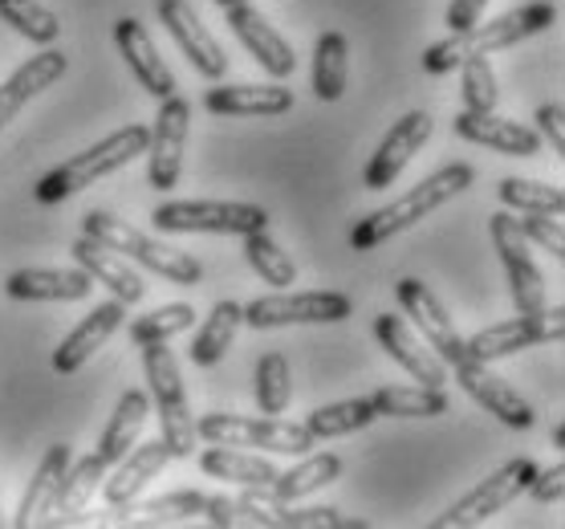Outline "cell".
Segmentation results:
<instances>
[{"label": "cell", "mask_w": 565, "mask_h": 529, "mask_svg": "<svg viewBox=\"0 0 565 529\" xmlns=\"http://www.w3.org/2000/svg\"><path fill=\"white\" fill-rule=\"evenodd\" d=\"M204 514H207V521H212V526H220V529L236 526V501H228V497H207Z\"/></svg>", "instance_id": "48"}, {"label": "cell", "mask_w": 565, "mask_h": 529, "mask_svg": "<svg viewBox=\"0 0 565 529\" xmlns=\"http://www.w3.org/2000/svg\"><path fill=\"white\" fill-rule=\"evenodd\" d=\"M204 106L212 115L224 118H269V115H285L294 110V91L285 86H216V91L204 94Z\"/></svg>", "instance_id": "23"}, {"label": "cell", "mask_w": 565, "mask_h": 529, "mask_svg": "<svg viewBox=\"0 0 565 529\" xmlns=\"http://www.w3.org/2000/svg\"><path fill=\"white\" fill-rule=\"evenodd\" d=\"M472 180H476V171L468 168V163L439 168L436 176H427L419 188H412L407 195H398V200H391L386 208H379V212H371L366 220H359L354 233H350V248H354V253H371V248H379L383 241H391V236L407 233V229L419 224L427 212H436V208H444L448 200H456L463 188H472Z\"/></svg>", "instance_id": "2"}, {"label": "cell", "mask_w": 565, "mask_h": 529, "mask_svg": "<svg viewBox=\"0 0 565 529\" xmlns=\"http://www.w3.org/2000/svg\"><path fill=\"white\" fill-rule=\"evenodd\" d=\"M200 468L207 477L232 480V485H273L277 480V468L265 461V456H253V452L241 448H224V444H212L207 452H200Z\"/></svg>", "instance_id": "30"}, {"label": "cell", "mask_w": 565, "mask_h": 529, "mask_svg": "<svg viewBox=\"0 0 565 529\" xmlns=\"http://www.w3.org/2000/svg\"><path fill=\"white\" fill-rule=\"evenodd\" d=\"M501 204L504 208H516V212H545V216H562L565 212V192L562 188H553V183H541V180H501Z\"/></svg>", "instance_id": "37"}, {"label": "cell", "mask_w": 565, "mask_h": 529, "mask_svg": "<svg viewBox=\"0 0 565 529\" xmlns=\"http://www.w3.org/2000/svg\"><path fill=\"white\" fill-rule=\"evenodd\" d=\"M62 74H65V53L62 50H45V53H38V57H29L13 78L0 86V127H4V123H13V118L21 115V106H25L33 94L50 91Z\"/></svg>", "instance_id": "26"}, {"label": "cell", "mask_w": 565, "mask_h": 529, "mask_svg": "<svg viewBox=\"0 0 565 529\" xmlns=\"http://www.w3.org/2000/svg\"><path fill=\"white\" fill-rule=\"evenodd\" d=\"M525 241H537L553 261H565V229L557 216H545V212H525V220H516Z\"/></svg>", "instance_id": "43"}, {"label": "cell", "mask_w": 565, "mask_h": 529, "mask_svg": "<svg viewBox=\"0 0 565 529\" xmlns=\"http://www.w3.org/2000/svg\"><path fill=\"white\" fill-rule=\"evenodd\" d=\"M451 130L468 142H480V147H492L501 156H537L541 151V135L525 123H513V118H501L497 110H460L451 118Z\"/></svg>", "instance_id": "17"}, {"label": "cell", "mask_w": 565, "mask_h": 529, "mask_svg": "<svg viewBox=\"0 0 565 529\" xmlns=\"http://www.w3.org/2000/svg\"><path fill=\"white\" fill-rule=\"evenodd\" d=\"M168 461H171V452H168V444L163 440H151V444H135V448L118 461V473L110 480L103 485V497L115 509H122V505H130L135 497L142 493V485L151 477H159L163 468H168Z\"/></svg>", "instance_id": "25"}, {"label": "cell", "mask_w": 565, "mask_h": 529, "mask_svg": "<svg viewBox=\"0 0 565 529\" xmlns=\"http://www.w3.org/2000/svg\"><path fill=\"white\" fill-rule=\"evenodd\" d=\"M557 21V4L550 0H533V4H521L513 13L497 17L489 25H480L476 21L472 29H463V33H451V38L436 41L431 50H424V74H451V70H460L463 57H472V53H501V50H513L521 45L525 38H537L545 29Z\"/></svg>", "instance_id": "1"}, {"label": "cell", "mask_w": 565, "mask_h": 529, "mask_svg": "<svg viewBox=\"0 0 565 529\" xmlns=\"http://www.w3.org/2000/svg\"><path fill=\"white\" fill-rule=\"evenodd\" d=\"M0 21L4 25H13L21 38H29L33 45H53V41L62 38V25H57V17L38 4V0H0Z\"/></svg>", "instance_id": "36"}, {"label": "cell", "mask_w": 565, "mask_h": 529, "mask_svg": "<svg viewBox=\"0 0 565 529\" xmlns=\"http://www.w3.org/2000/svg\"><path fill=\"white\" fill-rule=\"evenodd\" d=\"M200 440L207 444H224V448H265V452H306L313 448V436H309L306 424H289V420H277V415H265V420H248V415H204L195 424Z\"/></svg>", "instance_id": "7"}, {"label": "cell", "mask_w": 565, "mask_h": 529, "mask_svg": "<svg viewBox=\"0 0 565 529\" xmlns=\"http://www.w3.org/2000/svg\"><path fill=\"white\" fill-rule=\"evenodd\" d=\"M550 440H553V448H562V444H565V424H562V420H557V424H553Z\"/></svg>", "instance_id": "49"}, {"label": "cell", "mask_w": 565, "mask_h": 529, "mask_svg": "<svg viewBox=\"0 0 565 529\" xmlns=\"http://www.w3.org/2000/svg\"><path fill=\"white\" fill-rule=\"evenodd\" d=\"M374 338L383 342L386 355L412 374L415 383H424V388H444V383H448L444 359H439L431 347H424L403 318H395V314H379V318H374Z\"/></svg>", "instance_id": "18"}, {"label": "cell", "mask_w": 565, "mask_h": 529, "mask_svg": "<svg viewBox=\"0 0 565 529\" xmlns=\"http://www.w3.org/2000/svg\"><path fill=\"white\" fill-rule=\"evenodd\" d=\"M122 318H127V306H122L118 297H115V301H103L98 310L86 314V318H82V322L65 335L62 347L53 350V371H62V374L82 371V367L94 359V350L110 342V335L122 326Z\"/></svg>", "instance_id": "20"}, {"label": "cell", "mask_w": 565, "mask_h": 529, "mask_svg": "<svg viewBox=\"0 0 565 529\" xmlns=\"http://www.w3.org/2000/svg\"><path fill=\"white\" fill-rule=\"evenodd\" d=\"M342 477V461H338L334 452H318V456H306L297 468L289 473H277L269 489L281 497V501H297V497H309V493L326 489V485H334Z\"/></svg>", "instance_id": "33"}, {"label": "cell", "mask_w": 565, "mask_h": 529, "mask_svg": "<svg viewBox=\"0 0 565 529\" xmlns=\"http://www.w3.org/2000/svg\"><path fill=\"white\" fill-rule=\"evenodd\" d=\"M94 277L86 269H17L4 289L17 301H82Z\"/></svg>", "instance_id": "24"}, {"label": "cell", "mask_w": 565, "mask_h": 529, "mask_svg": "<svg viewBox=\"0 0 565 529\" xmlns=\"http://www.w3.org/2000/svg\"><path fill=\"white\" fill-rule=\"evenodd\" d=\"M379 415H398V420H436L448 412V395L444 388H379L371 395Z\"/></svg>", "instance_id": "32"}, {"label": "cell", "mask_w": 565, "mask_h": 529, "mask_svg": "<svg viewBox=\"0 0 565 529\" xmlns=\"http://www.w3.org/2000/svg\"><path fill=\"white\" fill-rule=\"evenodd\" d=\"M188 130H192V106L180 94L159 98V115H154L151 139H147V180L159 192H171L180 183L183 151H188Z\"/></svg>", "instance_id": "9"}, {"label": "cell", "mask_w": 565, "mask_h": 529, "mask_svg": "<svg viewBox=\"0 0 565 529\" xmlns=\"http://www.w3.org/2000/svg\"><path fill=\"white\" fill-rule=\"evenodd\" d=\"M354 314V301L334 289H309V294H269L245 306V322L257 330L294 322H347Z\"/></svg>", "instance_id": "11"}, {"label": "cell", "mask_w": 565, "mask_h": 529, "mask_svg": "<svg viewBox=\"0 0 565 529\" xmlns=\"http://www.w3.org/2000/svg\"><path fill=\"white\" fill-rule=\"evenodd\" d=\"M374 420H379V412H374L371 400H342L318 408L306 420V427L313 440H334V436H350V432H359V427L374 424Z\"/></svg>", "instance_id": "35"}, {"label": "cell", "mask_w": 565, "mask_h": 529, "mask_svg": "<svg viewBox=\"0 0 565 529\" xmlns=\"http://www.w3.org/2000/svg\"><path fill=\"white\" fill-rule=\"evenodd\" d=\"M154 13L168 25V33L183 50V57L195 65V74H204V78H212V82H220L228 74V53L220 50V41L207 33L204 21L195 17V9L188 0H159Z\"/></svg>", "instance_id": "14"}, {"label": "cell", "mask_w": 565, "mask_h": 529, "mask_svg": "<svg viewBox=\"0 0 565 529\" xmlns=\"http://www.w3.org/2000/svg\"><path fill=\"white\" fill-rule=\"evenodd\" d=\"M241 322H245V306H236V301H216L212 314H207V322L195 330V342H192V350H188V359H192L195 367H216V362L228 355Z\"/></svg>", "instance_id": "29"}, {"label": "cell", "mask_w": 565, "mask_h": 529, "mask_svg": "<svg viewBox=\"0 0 565 529\" xmlns=\"http://www.w3.org/2000/svg\"><path fill=\"white\" fill-rule=\"evenodd\" d=\"M82 236H94L98 245L115 248L118 257L135 261L142 269L159 273V277H168L175 285H195L204 277L200 269V261L192 253H183L175 245H163V241H154V236L139 233V229H130L127 220L110 216V212H90V216L82 220Z\"/></svg>", "instance_id": "4"}, {"label": "cell", "mask_w": 565, "mask_h": 529, "mask_svg": "<svg viewBox=\"0 0 565 529\" xmlns=\"http://www.w3.org/2000/svg\"><path fill=\"white\" fill-rule=\"evenodd\" d=\"M70 461H74L70 444H53V448H45L38 473H33L25 497H21V509H17V517H13L17 529H29L33 521H41L45 514H53V497H57V485H62Z\"/></svg>", "instance_id": "27"}, {"label": "cell", "mask_w": 565, "mask_h": 529, "mask_svg": "<svg viewBox=\"0 0 565 529\" xmlns=\"http://www.w3.org/2000/svg\"><path fill=\"white\" fill-rule=\"evenodd\" d=\"M529 493H533V501H541V505L562 501V493H565V461H557V465L545 468V473L537 468V477L529 480Z\"/></svg>", "instance_id": "45"}, {"label": "cell", "mask_w": 565, "mask_h": 529, "mask_svg": "<svg viewBox=\"0 0 565 529\" xmlns=\"http://www.w3.org/2000/svg\"><path fill=\"white\" fill-rule=\"evenodd\" d=\"M147 139H151V130L139 127V123H130V127L106 135L103 142L86 147L82 156L65 159L50 176H41L38 188H33V200H38V204H62V200L82 192V188H90L94 180H103L110 171L127 168L130 159H139L142 151H147Z\"/></svg>", "instance_id": "3"}, {"label": "cell", "mask_w": 565, "mask_h": 529, "mask_svg": "<svg viewBox=\"0 0 565 529\" xmlns=\"http://www.w3.org/2000/svg\"><path fill=\"white\" fill-rule=\"evenodd\" d=\"M489 233H492V245H497V253H501V261H504L509 285H513L516 314H541L545 310V282H541L537 265L529 257V241H525V233H521L516 216H509V212L489 216Z\"/></svg>", "instance_id": "12"}, {"label": "cell", "mask_w": 565, "mask_h": 529, "mask_svg": "<svg viewBox=\"0 0 565 529\" xmlns=\"http://www.w3.org/2000/svg\"><path fill=\"white\" fill-rule=\"evenodd\" d=\"M220 9H228V4H253V0H216Z\"/></svg>", "instance_id": "50"}, {"label": "cell", "mask_w": 565, "mask_h": 529, "mask_svg": "<svg viewBox=\"0 0 565 529\" xmlns=\"http://www.w3.org/2000/svg\"><path fill=\"white\" fill-rule=\"evenodd\" d=\"M159 233H224L248 236L265 233L269 212L257 204H236V200H168L151 212Z\"/></svg>", "instance_id": "6"}, {"label": "cell", "mask_w": 565, "mask_h": 529, "mask_svg": "<svg viewBox=\"0 0 565 529\" xmlns=\"http://www.w3.org/2000/svg\"><path fill=\"white\" fill-rule=\"evenodd\" d=\"M456 367V379H460V388L472 395L480 408L489 415H497L501 424L516 427V432H525V427H533V408H529L525 400H521V391L509 388L501 374L489 371V362H476L463 355L460 362H451Z\"/></svg>", "instance_id": "16"}, {"label": "cell", "mask_w": 565, "mask_h": 529, "mask_svg": "<svg viewBox=\"0 0 565 529\" xmlns=\"http://www.w3.org/2000/svg\"><path fill=\"white\" fill-rule=\"evenodd\" d=\"M460 82H463V110H497V74H492L489 53H472L460 62Z\"/></svg>", "instance_id": "41"}, {"label": "cell", "mask_w": 565, "mask_h": 529, "mask_svg": "<svg viewBox=\"0 0 565 529\" xmlns=\"http://www.w3.org/2000/svg\"><path fill=\"white\" fill-rule=\"evenodd\" d=\"M347 57L350 45L342 33H321L313 45V94L321 103H338L347 94Z\"/></svg>", "instance_id": "34"}, {"label": "cell", "mask_w": 565, "mask_h": 529, "mask_svg": "<svg viewBox=\"0 0 565 529\" xmlns=\"http://www.w3.org/2000/svg\"><path fill=\"white\" fill-rule=\"evenodd\" d=\"M398 294V306H403V314L415 322V330L424 335V342L431 350H436L444 362H460L468 350H463V338L460 330H456V322L448 318V310H444V301H439L431 289H427L419 277H403V282L395 285Z\"/></svg>", "instance_id": "13"}, {"label": "cell", "mask_w": 565, "mask_h": 529, "mask_svg": "<svg viewBox=\"0 0 565 529\" xmlns=\"http://www.w3.org/2000/svg\"><path fill=\"white\" fill-rule=\"evenodd\" d=\"M204 493H168V497H154V501H142V505H130L127 514L142 517V521H188V517L204 514Z\"/></svg>", "instance_id": "42"}, {"label": "cell", "mask_w": 565, "mask_h": 529, "mask_svg": "<svg viewBox=\"0 0 565 529\" xmlns=\"http://www.w3.org/2000/svg\"><path fill=\"white\" fill-rule=\"evenodd\" d=\"M224 17H228V29L241 38V45H245L253 57H257L265 70H269L273 78H289L297 70V57H294V45L277 33V29L265 21V17L253 9V4H228L224 9Z\"/></svg>", "instance_id": "19"}, {"label": "cell", "mask_w": 565, "mask_h": 529, "mask_svg": "<svg viewBox=\"0 0 565 529\" xmlns=\"http://www.w3.org/2000/svg\"><path fill=\"white\" fill-rule=\"evenodd\" d=\"M195 326V310L188 301H171V306H159L151 310L147 318L130 326V342L135 347H147V342H168V338L183 335V330H192Z\"/></svg>", "instance_id": "39"}, {"label": "cell", "mask_w": 565, "mask_h": 529, "mask_svg": "<svg viewBox=\"0 0 565 529\" xmlns=\"http://www.w3.org/2000/svg\"><path fill=\"white\" fill-rule=\"evenodd\" d=\"M427 139H431V115H427V110H412V115H403L395 127L386 130V139L379 142V151H374L371 163H366V171H362V188H371V192L391 188Z\"/></svg>", "instance_id": "15"}, {"label": "cell", "mask_w": 565, "mask_h": 529, "mask_svg": "<svg viewBox=\"0 0 565 529\" xmlns=\"http://www.w3.org/2000/svg\"><path fill=\"white\" fill-rule=\"evenodd\" d=\"M484 9H489V0H451V4H448V29H451V33L472 29Z\"/></svg>", "instance_id": "47"}, {"label": "cell", "mask_w": 565, "mask_h": 529, "mask_svg": "<svg viewBox=\"0 0 565 529\" xmlns=\"http://www.w3.org/2000/svg\"><path fill=\"white\" fill-rule=\"evenodd\" d=\"M537 477V465L529 456H516L509 465H501L489 480H480L476 489H468L460 501L451 505L448 514L436 517V529H460V526H480L489 521L492 514H501L504 505H513L521 493L529 489V480Z\"/></svg>", "instance_id": "8"}, {"label": "cell", "mask_w": 565, "mask_h": 529, "mask_svg": "<svg viewBox=\"0 0 565 529\" xmlns=\"http://www.w3.org/2000/svg\"><path fill=\"white\" fill-rule=\"evenodd\" d=\"M537 123H541V135H545V139L553 142V151H557V156H565V106L562 103H545L537 110Z\"/></svg>", "instance_id": "46"}, {"label": "cell", "mask_w": 565, "mask_h": 529, "mask_svg": "<svg viewBox=\"0 0 565 529\" xmlns=\"http://www.w3.org/2000/svg\"><path fill=\"white\" fill-rule=\"evenodd\" d=\"M147 415H151V395H147V391H127V395L118 400L115 415H110V424H106V432H103V444H98V456H103L106 465H118V461L139 444Z\"/></svg>", "instance_id": "28"}, {"label": "cell", "mask_w": 565, "mask_h": 529, "mask_svg": "<svg viewBox=\"0 0 565 529\" xmlns=\"http://www.w3.org/2000/svg\"><path fill=\"white\" fill-rule=\"evenodd\" d=\"M565 335V306H545L541 314H516L509 322H497L489 330H480L463 342L468 359L476 362H492L504 359V355H516L525 347H537V342H557Z\"/></svg>", "instance_id": "10"}, {"label": "cell", "mask_w": 565, "mask_h": 529, "mask_svg": "<svg viewBox=\"0 0 565 529\" xmlns=\"http://www.w3.org/2000/svg\"><path fill=\"white\" fill-rule=\"evenodd\" d=\"M115 41H118V50H122L130 74H135V82H139L142 91L154 94V98L175 94V78H171V70L163 65V57H159L151 33L142 29L139 17H122V21H115Z\"/></svg>", "instance_id": "21"}, {"label": "cell", "mask_w": 565, "mask_h": 529, "mask_svg": "<svg viewBox=\"0 0 565 529\" xmlns=\"http://www.w3.org/2000/svg\"><path fill=\"white\" fill-rule=\"evenodd\" d=\"M285 529H366V521L338 509H285Z\"/></svg>", "instance_id": "44"}, {"label": "cell", "mask_w": 565, "mask_h": 529, "mask_svg": "<svg viewBox=\"0 0 565 529\" xmlns=\"http://www.w3.org/2000/svg\"><path fill=\"white\" fill-rule=\"evenodd\" d=\"M257 403H260V415H281L294 400V374H289V362L285 355L269 350L265 359L257 362Z\"/></svg>", "instance_id": "38"}, {"label": "cell", "mask_w": 565, "mask_h": 529, "mask_svg": "<svg viewBox=\"0 0 565 529\" xmlns=\"http://www.w3.org/2000/svg\"><path fill=\"white\" fill-rule=\"evenodd\" d=\"M142 367H147V383H151V400L159 412V427H163V444H168L171 461L175 456H195V415L188 408V391L180 379V362L168 350V342H147L142 347Z\"/></svg>", "instance_id": "5"}, {"label": "cell", "mask_w": 565, "mask_h": 529, "mask_svg": "<svg viewBox=\"0 0 565 529\" xmlns=\"http://www.w3.org/2000/svg\"><path fill=\"white\" fill-rule=\"evenodd\" d=\"M106 477V461L94 452V456H82V461H70L62 485H57V497H53V514L77 517L86 514V505L94 501V493Z\"/></svg>", "instance_id": "31"}, {"label": "cell", "mask_w": 565, "mask_h": 529, "mask_svg": "<svg viewBox=\"0 0 565 529\" xmlns=\"http://www.w3.org/2000/svg\"><path fill=\"white\" fill-rule=\"evenodd\" d=\"M245 257L248 265L260 273V282L265 285H277V289H285V285L297 282V265L289 253H281V248L273 245L265 233H248L245 236Z\"/></svg>", "instance_id": "40"}, {"label": "cell", "mask_w": 565, "mask_h": 529, "mask_svg": "<svg viewBox=\"0 0 565 529\" xmlns=\"http://www.w3.org/2000/svg\"><path fill=\"white\" fill-rule=\"evenodd\" d=\"M70 253H74L77 269H86L90 277H98L103 285H110L122 306H135V301H142L147 285H142L139 273L130 269V261L118 257L115 248L98 245L94 236H77L74 245H70Z\"/></svg>", "instance_id": "22"}]
</instances>
